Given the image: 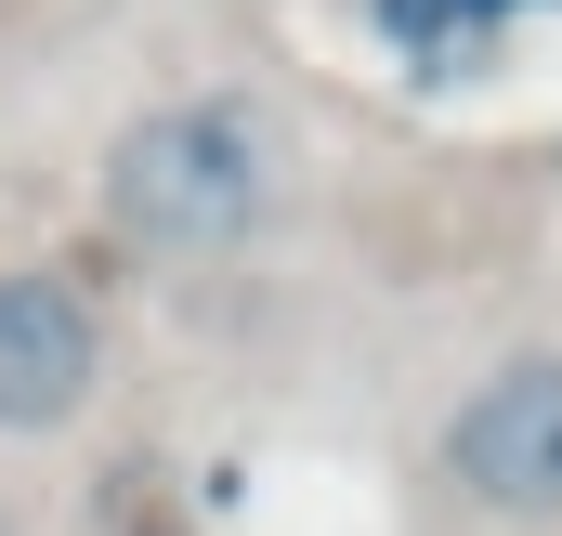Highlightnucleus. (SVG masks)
<instances>
[{
  "label": "nucleus",
  "instance_id": "obj_3",
  "mask_svg": "<svg viewBox=\"0 0 562 536\" xmlns=\"http://www.w3.org/2000/svg\"><path fill=\"white\" fill-rule=\"evenodd\" d=\"M92 367H105V340H92L79 288L0 275V432H53L66 405L92 393Z\"/></svg>",
  "mask_w": 562,
  "mask_h": 536
},
{
  "label": "nucleus",
  "instance_id": "obj_4",
  "mask_svg": "<svg viewBox=\"0 0 562 536\" xmlns=\"http://www.w3.org/2000/svg\"><path fill=\"white\" fill-rule=\"evenodd\" d=\"M497 13H510V0H380V40H406V53H471V40H497Z\"/></svg>",
  "mask_w": 562,
  "mask_h": 536
},
{
  "label": "nucleus",
  "instance_id": "obj_1",
  "mask_svg": "<svg viewBox=\"0 0 562 536\" xmlns=\"http://www.w3.org/2000/svg\"><path fill=\"white\" fill-rule=\"evenodd\" d=\"M262 119L249 105H157L132 132L105 144V210H119V236L144 249H170V263H210V249H236L249 223H262Z\"/></svg>",
  "mask_w": 562,
  "mask_h": 536
},
{
  "label": "nucleus",
  "instance_id": "obj_2",
  "mask_svg": "<svg viewBox=\"0 0 562 536\" xmlns=\"http://www.w3.org/2000/svg\"><path fill=\"white\" fill-rule=\"evenodd\" d=\"M445 471L471 511H562V354H510L445 418Z\"/></svg>",
  "mask_w": 562,
  "mask_h": 536
}]
</instances>
